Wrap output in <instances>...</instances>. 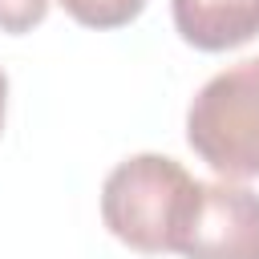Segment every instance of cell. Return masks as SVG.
<instances>
[{
	"label": "cell",
	"instance_id": "1",
	"mask_svg": "<svg viewBox=\"0 0 259 259\" xmlns=\"http://www.w3.org/2000/svg\"><path fill=\"white\" fill-rule=\"evenodd\" d=\"M194 178L166 154H134L101 182V223L117 243L142 255L178 251L182 223L194 202Z\"/></svg>",
	"mask_w": 259,
	"mask_h": 259
},
{
	"label": "cell",
	"instance_id": "2",
	"mask_svg": "<svg viewBox=\"0 0 259 259\" xmlns=\"http://www.w3.org/2000/svg\"><path fill=\"white\" fill-rule=\"evenodd\" d=\"M186 142L219 178H259V57L227 65L194 93Z\"/></svg>",
	"mask_w": 259,
	"mask_h": 259
},
{
	"label": "cell",
	"instance_id": "3",
	"mask_svg": "<svg viewBox=\"0 0 259 259\" xmlns=\"http://www.w3.org/2000/svg\"><path fill=\"white\" fill-rule=\"evenodd\" d=\"M186 259H259V194L235 178L198 182L178 235Z\"/></svg>",
	"mask_w": 259,
	"mask_h": 259
},
{
	"label": "cell",
	"instance_id": "4",
	"mask_svg": "<svg viewBox=\"0 0 259 259\" xmlns=\"http://www.w3.org/2000/svg\"><path fill=\"white\" fill-rule=\"evenodd\" d=\"M170 16L198 53H227L259 36V0H170Z\"/></svg>",
	"mask_w": 259,
	"mask_h": 259
},
{
	"label": "cell",
	"instance_id": "5",
	"mask_svg": "<svg viewBox=\"0 0 259 259\" xmlns=\"http://www.w3.org/2000/svg\"><path fill=\"white\" fill-rule=\"evenodd\" d=\"M57 4H61L77 24L97 28V32H105V28H121V24L138 20L142 8H146V0H57Z\"/></svg>",
	"mask_w": 259,
	"mask_h": 259
},
{
	"label": "cell",
	"instance_id": "6",
	"mask_svg": "<svg viewBox=\"0 0 259 259\" xmlns=\"http://www.w3.org/2000/svg\"><path fill=\"white\" fill-rule=\"evenodd\" d=\"M49 16V0H0V32H32Z\"/></svg>",
	"mask_w": 259,
	"mask_h": 259
},
{
	"label": "cell",
	"instance_id": "7",
	"mask_svg": "<svg viewBox=\"0 0 259 259\" xmlns=\"http://www.w3.org/2000/svg\"><path fill=\"white\" fill-rule=\"evenodd\" d=\"M4 113H8V77L0 69V134H4Z\"/></svg>",
	"mask_w": 259,
	"mask_h": 259
}]
</instances>
